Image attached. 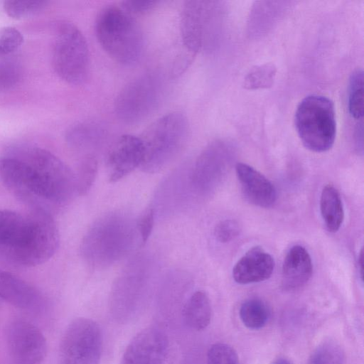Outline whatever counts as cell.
<instances>
[{
	"instance_id": "6da1fadb",
	"label": "cell",
	"mask_w": 364,
	"mask_h": 364,
	"mask_svg": "<svg viewBox=\"0 0 364 364\" xmlns=\"http://www.w3.org/2000/svg\"><path fill=\"white\" fill-rule=\"evenodd\" d=\"M0 178L20 200L49 212V208L63 205L77 194L73 171L38 146H17L1 156Z\"/></svg>"
},
{
	"instance_id": "7a4b0ae2",
	"label": "cell",
	"mask_w": 364,
	"mask_h": 364,
	"mask_svg": "<svg viewBox=\"0 0 364 364\" xmlns=\"http://www.w3.org/2000/svg\"><path fill=\"white\" fill-rule=\"evenodd\" d=\"M139 236L136 222L128 215L114 212L97 219L85 233L80 252L92 268L104 269L126 257Z\"/></svg>"
},
{
	"instance_id": "3957f363",
	"label": "cell",
	"mask_w": 364,
	"mask_h": 364,
	"mask_svg": "<svg viewBox=\"0 0 364 364\" xmlns=\"http://www.w3.org/2000/svg\"><path fill=\"white\" fill-rule=\"evenodd\" d=\"M97 39L107 55L122 65L136 63L141 55L142 32L134 16L120 5H109L97 14Z\"/></svg>"
},
{
	"instance_id": "277c9868",
	"label": "cell",
	"mask_w": 364,
	"mask_h": 364,
	"mask_svg": "<svg viewBox=\"0 0 364 364\" xmlns=\"http://www.w3.org/2000/svg\"><path fill=\"white\" fill-rule=\"evenodd\" d=\"M188 135V118L181 112L166 114L154 121L139 137L144 147L140 168L147 173L164 168L182 151Z\"/></svg>"
},
{
	"instance_id": "5b68a950",
	"label": "cell",
	"mask_w": 364,
	"mask_h": 364,
	"mask_svg": "<svg viewBox=\"0 0 364 364\" xmlns=\"http://www.w3.org/2000/svg\"><path fill=\"white\" fill-rule=\"evenodd\" d=\"M295 127L303 145L314 152H324L333 145L336 120L333 101L320 95H310L298 105Z\"/></svg>"
},
{
	"instance_id": "8992f818",
	"label": "cell",
	"mask_w": 364,
	"mask_h": 364,
	"mask_svg": "<svg viewBox=\"0 0 364 364\" xmlns=\"http://www.w3.org/2000/svg\"><path fill=\"white\" fill-rule=\"evenodd\" d=\"M24 235L7 261L22 267H34L46 262L59 245V232L50 212L33 208L26 215Z\"/></svg>"
},
{
	"instance_id": "52a82bcc",
	"label": "cell",
	"mask_w": 364,
	"mask_h": 364,
	"mask_svg": "<svg viewBox=\"0 0 364 364\" xmlns=\"http://www.w3.org/2000/svg\"><path fill=\"white\" fill-rule=\"evenodd\" d=\"M55 73L73 85L83 84L90 67L89 49L79 28L68 21L60 22L55 28L52 50Z\"/></svg>"
},
{
	"instance_id": "ba28073f",
	"label": "cell",
	"mask_w": 364,
	"mask_h": 364,
	"mask_svg": "<svg viewBox=\"0 0 364 364\" xmlns=\"http://www.w3.org/2000/svg\"><path fill=\"white\" fill-rule=\"evenodd\" d=\"M161 93V82L156 75H141L129 82L118 93L114 101L116 115L124 123H139L155 111Z\"/></svg>"
},
{
	"instance_id": "9c48e42d",
	"label": "cell",
	"mask_w": 364,
	"mask_h": 364,
	"mask_svg": "<svg viewBox=\"0 0 364 364\" xmlns=\"http://www.w3.org/2000/svg\"><path fill=\"white\" fill-rule=\"evenodd\" d=\"M102 345L98 323L90 318H77L63 335L58 364H100Z\"/></svg>"
},
{
	"instance_id": "30bf717a",
	"label": "cell",
	"mask_w": 364,
	"mask_h": 364,
	"mask_svg": "<svg viewBox=\"0 0 364 364\" xmlns=\"http://www.w3.org/2000/svg\"><path fill=\"white\" fill-rule=\"evenodd\" d=\"M6 341L11 364H41L47 353L46 340L41 330L22 319L8 326Z\"/></svg>"
},
{
	"instance_id": "8fae6325",
	"label": "cell",
	"mask_w": 364,
	"mask_h": 364,
	"mask_svg": "<svg viewBox=\"0 0 364 364\" xmlns=\"http://www.w3.org/2000/svg\"><path fill=\"white\" fill-rule=\"evenodd\" d=\"M166 349L167 339L162 331L147 327L130 341L121 364H164Z\"/></svg>"
},
{
	"instance_id": "7c38bea8",
	"label": "cell",
	"mask_w": 364,
	"mask_h": 364,
	"mask_svg": "<svg viewBox=\"0 0 364 364\" xmlns=\"http://www.w3.org/2000/svg\"><path fill=\"white\" fill-rule=\"evenodd\" d=\"M143 158L144 147L139 137L120 136L111 146L107 156L109 181H117L140 167Z\"/></svg>"
},
{
	"instance_id": "4fadbf2b",
	"label": "cell",
	"mask_w": 364,
	"mask_h": 364,
	"mask_svg": "<svg viewBox=\"0 0 364 364\" xmlns=\"http://www.w3.org/2000/svg\"><path fill=\"white\" fill-rule=\"evenodd\" d=\"M207 4L201 1H186L181 15V34L184 47L190 53L203 46L208 24Z\"/></svg>"
},
{
	"instance_id": "5bb4252c",
	"label": "cell",
	"mask_w": 364,
	"mask_h": 364,
	"mask_svg": "<svg viewBox=\"0 0 364 364\" xmlns=\"http://www.w3.org/2000/svg\"><path fill=\"white\" fill-rule=\"evenodd\" d=\"M235 169L242 192L249 202L262 208L271 207L275 203L274 186L263 174L244 163H238Z\"/></svg>"
},
{
	"instance_id": "9a60e30c",
	"label": "cell",
	"mask_w": 364,
	"mask_h": 364,
	"mask_svg": "<svg viewBox=\"0 0 364 364\" xmlns=\"http://www.w3.org/2000/svg\"><path fill=\"white\" fill-rule=\"evenodd\" d=\"M0 299L27 311L38 309L43 303V298L38 289L2 269H0Z\"/></svg>"
},
{
	"instance_id": "2e32d148",
	"label": "cell",
	"mask_w": 364,
	"mask_h": 364,
	"mask_svg": "<svg viewBox=\"0 0 364 364\" xmlns=\"http://www.w3.org/2000/svg\"><path fill=\"white\" fill-rule=\"evenodd\" d=\"M274 268L273 257L260 247H254L235 264L232 277L241 284L260 282L271 277Z\"/></svg>"
},
{
	"instance_id": "e0dca14e",
	"label": "cell",
	"mask_w": 364,
	"mask_h": 364,
	"mask_svg": "<svg viewBox=\"0 0 364 364\" xmlns=\"http://www.w3.org/2000/svg\"><path fill=\"white\" fill-rule=\"evenodd\" d=\"M313 271L311 258L301 245L293 246L287 253L282 264V284L287 290L303 287L310 279Z\"/></svg>"
},
{
	"instance_id": "ac0fdd59",
	"label": "cell",
	"mask_w": 364,
	"mask_h": 364,
	"mask_svg": "<svg viewBox=\"0 0 364 364\" xmlns=\"http://www.w3.org/2000/svg\"><path fill=\"white\" fill-rule=\"evenodd\" d=\"M26 215L0 209V256L5 258L18 246L25 232Z\"/></svg>"
},
{
	"instance_id": "d6986e66",
	"label": "cell",
	"mask_w": 364,
	"mask_h": 364,
	"mask_svg": "<svg viewBox=\"0 0 364 364\" xmlns=\"http://www.w3.org/2000/svg\"><path fill=\"white\" fill-rule=\"evenodd\" d=\"M105 129L95 122H84L70 127L65 134L67 143L80 151H93L104 141Z\"/></svg>"
},
{
	"instance_id": "ffe728a7",
	"label": "cell",
	"mask_w": 364,
	"mask_h": 364,
	"mask_svg": "<svg viewBox=\"0 0 364 364\" xmlns=\"http://www.w3.org/2000/svg\"><path fill=\"white\" fill-rule=\"evenodd\" d=\"M182 316L184 323L192 329H205L212 316L211 304L207 294L203 291L194 292L185 303Z\"/></svg>"
},
{
	"instance_id": "44dd1931",
	"label": "cell",
	"mask_w": 364,
	"mask_h": 364,
	"mask_svg": "<svg viewBox=\"0 0 364 364\" xmlns=\"http://www.w3.org/2000/svg\"><path fill=\"white\" fill-rule=\"evenodd\" d=\"M320 209L323 220L331 232H337L344 219V210L340 194L332 185H326L322 190Z\"/></svg>"
},
{
	"instance_id": "7402d4cb",
	"label": "cell",
	"mask_w": 364,
	"mask_h": 364,
	"mask_svg": "<svg viewBox=\"0 0 364 364\" xmlns=\"http://www.w3.org/2000/svg\"><path fill=\"white\" fill-rule=\"evenodd\" d=\"M240 317L243 324L251 329H259L265 326L269 318L266 304L257 299L245 301L240 306Z\"/></svg>"
},
{
	"instance_id": "603a6c76",
	"label": "cell",
	"mask_w": 364,
	"mask_h": 364,
	"mask_svg": "<svg viewBox=\"0 0 364 364\" xmlns=\"http://www.w3.org/2000/svg\"><path fill=\"white\" fill-rule=\"evenodd\" d=\"M277 67L272 63L255 65L250 69L243 80L247 90H259L271 87L274 82Z\"/></svg>"
},
{
	"instance_id": "cb8c5ba5",
	"label": "cell",
	"mask_w": 364,
	"mask_h": 364,
	"mask_svg": "<svg viewBox=\"0 0 364 364\" xmlns=\"http://www.w3.org/2000/svg\"><path fill=\"white\" fill-rule=\"evenodd\" d=\"M348 112L352 117L360 119L363 117V71L357 69L350 75L348 95Z\"/></svg>"
},
{
	"instance_id": "d4e9b609",
	"label": "cell",
	"mask_w": 364,
	"mask_h": 364,
	"mask_svg": "<svg viewBox=\"0 0 364 364\" xmlns=\"http://www.w3.org/2000/svg\"><path fill=\"white\" fill-rule=\"evenodd\" d=\"M48 1L43 0H7L4 2L5 13L14 19L35 16L44 10Z\"/></svg>"
},
{
	"instance_id": "484cf974",
	"label": "cell",
	"mask_w": 364,
	"mask_h": 364,
	"mask_svg": "<svg viewBox=\"0 0 364 364\" xmlns=\"http://www.w3.org/2000/svg\"><path fill=\"white\" fill-rule=\"evenodd\" d=\"M22 66L19 60L9 55L0 57V91L15 87L22 77Z\"/></svg>"
},
{
	"instance_id": "4316f807",
	"label": "cell",
	"mask_w": 364,
	"mask_h": 364,
	"mask_svg": "<svg viewBox=\"0 0 364 364\" xmlns=\"http://www.w3.org/2000/svg\"><path fill=\"white\" fill-rule=\"evenodd\" d=\"M97 173V160L93 154H85L80 163L76 178L77 193L85 195L91 188Z\"/></svg>"
},
{
	"instance_id": "83f0119b",
	"label": "cell",
	"mask_w": 364,
	"mask_h": 364,
	"mask_svg": "<svg viewBox=\"0 0 364 364\" xmlns=\"http://www.w3.org/2000/svg\"><path fill=\"white\" fill-rule=\"evenodd\" d=\"M343 353L338 345L333 342H325L314 351L311 364H343Z\"/></svg>"
},
{
	"instance_id": "f1b7e54d",
	"label": "cell",
	"mask_w": 364,
	"mask_h": 364,
	"mask_svg": "<svg viewBox=\"0 0 364 364\" xmlns=\"http://www.w3.org/2000/svg\"><path fill=\"white\" fill-rule=\"evenodd\" d=\"M208 364H240L236 351L229 345L215 343L207 354Z\"/></svg>"
},
{
	"instance_id": "f546056e",
	"label": "cell",
	"mask_w": 364,
	"mask_h": 364,
	"mask_svg": "<svg viewBox=\"0 0 364 364\" xmlns=\"http://www.w3.org/2000/svg\"><path fill=\"white\" fill-rule=\"evenodd\" d=\"M21 33L14 27L6 26L0 28V57L11 55L23 43Z\"/></svg>"
},
{
	"instance_id": "4dcf8cb0",
	"label": "cell",
	"mask_w": 364,
	"mask_h": 364,
	"mask_svg": "<svg viewBox=\"0 0 364 364\" xmlns=\"http://www.w3.org/2000/svg\"><path fill=\"white\" fill-rule=\"evenodd\" d=\"M240 232V225L235 220L228 219L218 223L214 229V236L220 242L225 243L236 237Z\"/></svg>"
},
{
	"instance_id": "1f68e13d",
	"label": "cell",
	"mask_w": 364,
	"mask_h": 364,
	"mask_svg": "<svg viewBox=\"0 0 364 364\" xmlns=\"http://www.w3.org/2000/svg\"><path fill=\"white\" fill-rule=\"evenodd\" d=\"M158 4L154 0H126L120 6L132 16L144 14L151 11Z\"/></svg>"
},
{
	"instance_id": "d6a6232c",
	"label": "cell",
	"mask_w": 364,
	"mask_h": 364,
	"mask_svg": "<svg viewBox=\"0 0 364 364\" xmlns=\"http://www.w3.org/2000/svg\"><path fill=\"white\" fill-rule=\"evenodd\" d=\"M155 211L153 208H147L136 222L139 235L143 243L149 239L154 223Z\"/></svg>"
},
{
	"instance_id": "836d02e7",
	"label": "cell",
	"mask_w": 364,
	"mask_h": 364,
	"mask_svg": "<svg viewBox=\"0 0 364 364\" xmlns=\"http://www.w3.org/2000/svg\"><path fill=\"white\" fill-rule=\"evenodd\" d=\"M358 264L360 265V277L363 279V249L361 250V251L360 252Z\"/></svg>"
},
{
	"instance_id": "e575fe53",
	"label": "cell",
	"mask_w": 364,
	"mask_h": 364,
	"mask_svg": "<svg viewBox=\"0 0 364 364\" xmlns=\"http://www.w3.org/2000/svg\"><path fill=\"white\" fill-rule=\"evenodd\" d=\"M272 364H292L287 359L279 358L274 361Z\"/></svg>"
},
{
	"instance_id": "d590c367",
	"label": "cell",
	"mask_w": 364,
	"mask_h": 364,
	"mask_svg": "<svg viewBox=\"0 0 364 364\" xmlns=\"http://www.w3.org/2000/svg\"><path fill=\"white\" fill-rule=\"evenodd\" d=\"M1 302L2 301L0 299V307L1 306Z\"/></svg>"
}]
</instances>
